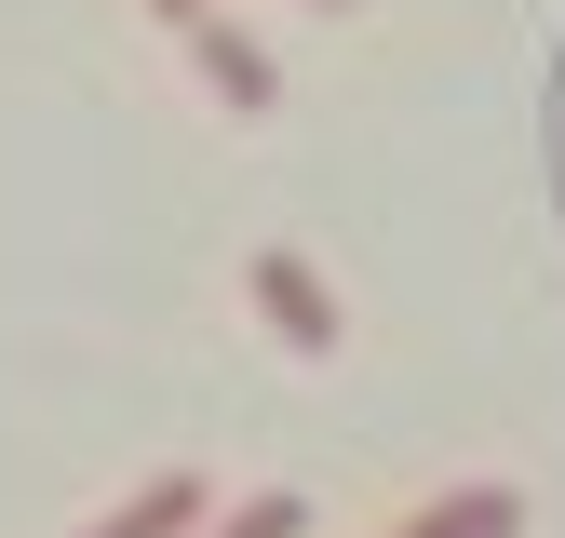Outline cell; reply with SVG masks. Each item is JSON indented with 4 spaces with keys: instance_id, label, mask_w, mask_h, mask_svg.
<instances>
[{
    "instance_id": "obj_4",
    "label": "cell",
    "mask_w": 565,
    "mask_h": 538,
    "mask_svg": "<svg viewBox=\"0 0 565 538\" xmlns=\"http://www.w3.org/2000/svg\"><path fill=\"white\" fill-rule=\"evenodd\" d=\"M189 525H202V485H189V471H162V485H135L95 538H189Z\"/></svg>"
},
{
    "instance_id": "obj_2",
    "label": "cell",
    "mask_w": 565,
    "mask_h": 538,
    "mask_svg": "<svg viewBox=\"0 0 565 538\" xmlns=\"http://www.w3.org/2000/svg\"><path fill=\"white\" fill-rule=\"evenodd\" d=\"M189 67H202V82H216V95H230L243 121L269 108V54H256V41H243L230 14H202V28H189Z\"/></svg>"
},
{
    "instance_id": "obj_3",
    "label": "cell",
    "mask_w": 565,
    "mask_h": 538,
    "mask_svg": "<svg viewBox=\"0 0 565 538\" xmlns=\"http://www.w3.org/2000/svg\"><path fill=\"white\" fill-rule=\"evenodd\" d=\"M525 525V498L512 485H458V498H431L417 525H391V538H512Z\"/></svg>"
},
{
    "instance_id": "obj_6",
    "label": "cell",
    "mask_w": 565,
    "mask_h": 538,
    "mask_svg": "<svg viewBox=\"0 0 565 538\" xmlns=\"http://www.w3.org/2000/svg\"><path fill=\"white\" fill-rule=\"evenodd\" d=\"M149 14H162V28H175V41H189V28H202V14H216V0H149Z\"/></svg>"
},
{
    "instance_id": "obj_1",
    "label": "cell",
    "mask_w": 565,
    "mask_h": 538,
    "mask_svg": "<svg viewBox=\"0 0 565 538\" xmlns=\"http://www.w3.org/2000/svg\"><path fill=\"white\" fill-rule=\"evenodd\" d=\"M256 310H269L282 351H310V364L337 351V297H323V269H310V256H282V243H269V256H256Z\"/></svg>"
},
{
    "instance_id": "obj_5",
    "label": "cell",
    "mask_w": 565,
    "mask_h": 538,
    "mask_svg": "<svg viewBox=\"0 0 565 538\" xmlns=\"http://www.w3.org/2000/svg\"><path fill=\"white\" fill-rule=\"evenodd\" d=\"M216 538H310V498H243Z\"/></svg>"
}]
</instances>
